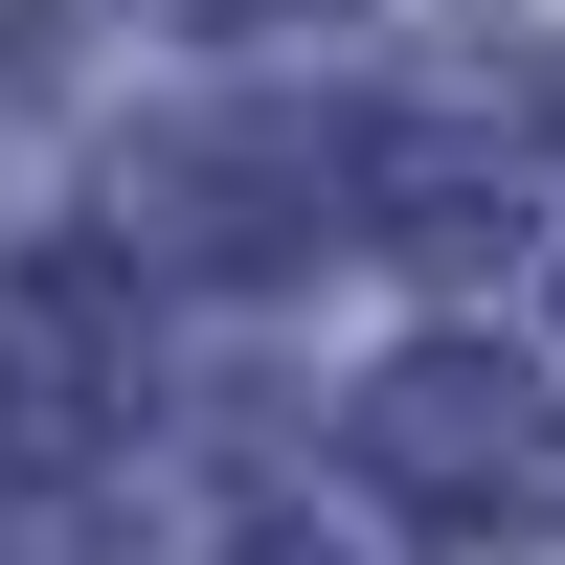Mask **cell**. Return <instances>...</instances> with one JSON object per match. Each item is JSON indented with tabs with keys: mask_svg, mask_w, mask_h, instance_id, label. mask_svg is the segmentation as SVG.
<instances>
[{
	"mask_svg": "<svg viewBox=\"0 0 565 565\" xmlns=\"http://www.w3.org/2000/svg\"><path fill=\"white\" fill-rule=\"evenodd\" d=\"M90 407H114V295L45 271V295L0 317V430H23V452H90Z\"/></svg>",
	"mask_w": 565,
	"mask_h": 565,
	"instance_id": "6da1fadb",
	"label": "cell"
}]
</instances>
